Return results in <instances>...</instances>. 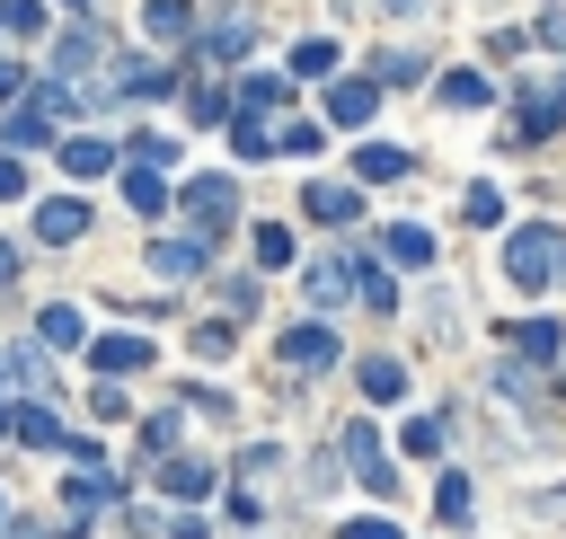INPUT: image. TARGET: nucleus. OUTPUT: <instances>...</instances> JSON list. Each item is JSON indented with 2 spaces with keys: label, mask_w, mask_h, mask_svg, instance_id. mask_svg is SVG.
<instances>
[{
  "label": "nucleus",
  "mask_w": 566,
  "mask_h": 539,
  "mask_svg": "<svg viewBox=\"0 0 566 539\" xmlns=\"http://www.w3.org/2000/svg\"><path fill=\"white\" fill-rule=\"evenodd\" d=\"M504 274H513V292H548L566 274V230L557 221H522L504 239Z\"/></svg>",
  "instance_id": "nucleus-1"
},
{
  "label": "nucleus",
  "mask_w": 566,
  "mask_h": 539,
  "mask_svg": "<svg viewBox=\"0 0 566 539\" xmlns=\"http://www.w3.org/2000/svg\"><path fill=\"white\" fill-rule=\"evenodd\" d=\"M177 212L195 221V239H221V230L239 221V186H230V177H186V186H177Z\"/></svg>",
  "instance_id": "nucleus-2"
},
{
  "label": "nucleus",
  "mask_w": 566,
  "mask_h": 539,
  "mask_svg": "<svg viewBox=\"0 0 566 539\" xmlns=\"http://www.w3.org/2000/svg\"><path fill=\"white\" fill-rule=\"evenodd\" d=\"M283 371H336V327H327V318L283 327Z\"/></svg>",
  "instance_id": "nucleus-3"
},
{
  "label": "nucleus",
  "mask_w": 566,
  "mask_h": 539,
  "mask_svg": "<svg viewBox=\"0 0 566 539\" xmlns=\"http://www.w3.org/2000/svg\"><path fill=\"white\" fill-rule=\"evenodd\" d=\"M371 115H380V80H336V88H327V124L363 133Z\"/></svg>",
  "instance_id": "nucleus-4"
},
{
  "label": "nucleus",
  "mask_w": 566,
  "mask_h": 539,
  "mask_svg": "<svg viewBox=\"0 0 566 539\" xmlns=\"http://www.w3.org/2000/svg\"><path fill=\"white\" fill-rule=\"evenodd\" d=\"M301 212H310V221H327V230H345V221L363 212V194H354V186H336V177H310V186H301Z\"/></svg>",
  "instance_id": "nucleus-5"
},
{
  "label": "nucleus",
  "mask_w": 566,
  "mask_h": 539,
  "mask_svg": "<svg viewBox=\"0 0 566 539\" xmlns=\"http://www.w3.org/2000/svg\"><path fill=\"white\" fill-rule=\"evenodd\" d=\"M557 353H566L557 318H513V362H557Z\"/></svg>",
  "instance_id": "nucleus-6"
},
{
  "label": "nucleus",
  "mask_w": 566,
  "mask_h": 539,
  "mask_svg": "<svg viewBox=\"0 0 566 539\" xmlns=\"http://www.w3.org/2000/svg\"><path fill=\"white\" fill-rule=\"evenodd\" d=\"M354 380H363V398H371V406H398V398H407V362H389V353H363V362H354Z\"/></svg>",
  "instance_id": "nucleus-7"
},
{
  "label": "nucleus",
  "mask_w": 566,
  "mask_h": 539,
  "mask_svg": "<svg viewBox=\"0 0 566 539\" xmlns=\"http://www.w3.org/2000/svg\"><path fill=\"white\" fill-rule=\"evenodd\" d=\"M230 106H248V115H256V124H265V115H274V106H292V80H274V71H248V80H239V88H230Z\"/></svg>",
  "instance_id": "nucleus-8"
},
{
  "label": "nucleus",
  "mask_w": 566,
  "mask_h": 539,
  "mask_svg": "<svg viewBox=\"0 0 566 539\" xmlns=\"http://www.w3.org/2000/svg\"><path fill=\"white\" fill-rule=\"evenodd\" d=\"M88 362H97V380H124V371H142V362H150V336H97V353H88Z\"/></svg>",
  "instance_id": "nucleus-9"
},
{
  "label": "nucleus",
  "mask_w": 566,
  "mask_h": 539,
  "mask_svg": "<svg viewBox=\"0 0 566 539\" xmlns=\"http://www.w3.org/2000/svg\"><path fill=\"white\" fill-rule=\"evenodd\" d=\"M513 106H522V115H513V133H522V141H548V133H557V124H566V115H557V97H548V88H522V97H513Z\"/></svg>",
  "instance_id": "nucleus-10"
},
{
  "label": "nucleus",
  "mask_w": 566,
  "mask_h": 539,
  "mask_svg": "<svg viewBox=\"0 0 566 539\" xmlns=\"http://www.w3.org/2000/svg\"><path fill=\"white\" fill-rule=\"evenodd\" d=\"M354 177H363V186H398V177H407V150H398V141H363V150H354Z\"/></svg>",
  "instance_id": "nucleus-11"
},
{
  "label": "nucleus",
  "mask_w": 566,
  "mask_h": 539,
  "mask_svg": "<svg viewBox=\"0 0 566 539\" xmlns=\"http://www.w3.org/2000/svg\"><path fill=\"white\" fill-rule=\"evenodd\" d=\"M124 203H133V212H150V221H159V212H168V177H159V168H150V159H133V168H124Z\"/></svg>",
  "instance_id": "nucleus-12"
},
{
  "label": "nucleus",
  "mask_w": 566,
  "mask_h": 539,
  "mask_svg": "<svg viewBox=\"0 0 566 539\" xmlns=\"http://www.w3.org/2000/svg\"><path fill=\"white\" fill-rule=\"evenodd\" d=\"M80 230H88V203H71V194L35 203V239H53V247H62V239H80Z\"/></svg>",
  "instance_id": "nucleus-13"
},
{
  "label": "nucleus",
  "mask_w": 566,
  "mask_h": 539,
  "mask_svg": "<svg viewBox=\"0 0 566 539\" xmlns=\"http://www.w3.org/2000/svg\"><path fill=\"white\" fill-rule=\"evenodd\" d=\"M380 247H389V265H433V230L424 221H389Z\"/></svg>",
  "instance_id": "nucleus-14"
},
{
  "label": "nucleus",
  "mask_w": 566,
  "mask_h": 539,
  "mask_svg": "<svg viewBox=\"0 0 566 539\" xmlns=\"http://www.w3.org/2000/svg\"><path fill=\"white\" fill-rule=\"evenodd\" d=\"M248 44H256V27H248V18H239V9H221V18H212V27H203V53H221V62H239V53H248Z\"/></svg>",
  "instance_id": "nucleus-15"
},
{
  "label": "nucleus",
  "mask_w": 566,
  "mask_h": 539,
  "mask_svg": "<svg viewBox=\"0 0 566 539\" xmlns=\"http://www.w3.org/2000/svg\"><path fill=\"white\" fill-rule=\"evenodd\" d=\"M203 247H212V239H159V247H150V265H159L168 283H186V274H203Z\"/></svg>",
  "instance_id": "nucleus-16"
},
{
  "label": "nucleus",
  "mask_w": 566,
  "mask_h": 539,
  "mask_svg": "<svg viewBox=\"0 0 566 539\" xmlns=\"http://www.w3.org/2000/svg\"><path fill=\"white\" fill-rule=\"evenodd\" d=\"M345 274H354V292H363V300H371V309H380V318H389V309H398V283H389V274H380V265H371V256H345Z\"/></svg>",
  "instance_id": "nucleus-17"
},
{
  "label": "nucleus",
  "mask_w": 566,
  "mask_h": 539,
  "mask_svg": "<svg viewBox=\"0 0 566 539\" xmlns=\"http://www.w3.org/2000/svg\"><path fill=\"white\" fill-rule=\"evenodd\" d=\"M142 27H150L159 44H186V27H195V9H186V0H150V9H142Z\"/></svg>",
  "instance_id": "nucleus-18"
},
{
  "label": "nucleus",
  "mask_w": 566,
  "mask_h": 539,
  "mask_svg": "<svg viewBox=\"0 0 566 539\" xmlns=\"http://www.w3.org/2000/svg\"><path fill=\"white\" fill-rule=\"evenodd\" d=\"M433 97H442V106H486L495 88H486V71H442V80H433Z\"/></svg>",
  "instance_id": "nucleus-19"
},
{
  "label": "nucleus",
  "mask_w": 566,
  "mask_h": 539,
  "mask_svg": "<svg viewBox=\"0 0 566 539\" xmlns=\"http://www.w3.org/2000/svg\"><path fill=\"white\" fill-rule=\"evenodd\" d=\"M0 141H9V150H44V141H53V115H44V106H35V115L18 106V115L0 124Z\"/></svg>",
  "instance_id": "nucleus-20"
},
{
  "label": "nucleus",
  "mask_w": 566,
  "mask_h": 539,
  "mask_svg": "<svg viewBox=\"0 0 566 539\" xmlns=\"http://www.w3.org/2000/svg\"><path fill=\"white\" fill-rule=\"evenodd\" d=\"M301 283H310V309H336V300H345V292H354V274H345V265H336V256H327V265H310V274H301Z\"/></svg>",
  "instance_id": "nucleus-21"
},
{
  "label": "nucleus",
  "mask_w": 566,
  "mask_h": 539,
  "mask_svg": "<svg viewBox=\"0 0 566 539\" xmlns=\"http://www.w3.org/2000/svg\"><path fill=\"white\" fill-rule=\"evenodd\" d=\"M292 71H301V80H327V71H336V44H327V35H301V44H292Z\"/></svg>",
  "instance_id": "nucleus-22"
},
{
  "label": "nucleus",
  "mask_w": 566,
  "mask_h": 539,
  "mask_svg": "<svg viewBox=\"0 0 566 539\" xmlns=\"http://www.w3.org/2000/svg\"><path fill=\"white\" fill-rule=\"evenodd\" d=\"M62 168H71V177H106L115 150H106V141H62Z\"/></svg>",
  "instance_id": "nucleus-23"
},
{
  "label": "nucleus",
  "mask_w": 566,
  "mask_h": 539,
  "mask_svg": "<svg viewBox=\"0 0 566 539\" xmlns=\"http://www.w3.org/2000/svg\"><path fill=\"white\" fill-rule=\"evenodd\" d=\"M301 247H292V230L283 221H256V265H292Z\"/></svg>",
  "instance_id": "nucleus-24"
},
{
  "label": "nucleus",
  "mask_w": 566,
  "mask_h": 539,
  "mask_svg": "<svg viewBox=\"0 0 566 539\" xmlns=\"http://www.w3.org/2000/svg\"><path fill=\"white\" fill-rule=\"evenodd\" d=\"M159 486H168V495H203V486H212V468H203V459H168V468H159Z\"/></svg>",
  "instance_id": "nucleus-25"
},
{
  "label": "nucleus",
  "mask_w": 566,
  "mask_h": 539,
  "mask_svg": "<svg viewBox=\"0 0 566 539\" xmlns=\"http://www.w3.org/2000/svg\"><path fill=\"white\" fill-rule=\"evenodd\" d=\"M433 512H442V521H469V477H460V468H442V486H433Z\"/></svg>",
  "instance_id": "nucleus-26"
},
{
  "label": "nucleus",
  "mask_w": 566,
  "mask_h": 539,
  "mask_svg": "<svg viewBox=\"0 0 566 539\" xmlns=\"http://www.w3.org/2000/svg\"><path fill=\"white\" fill-rule=\"evenodd\" d=\"M195 124H230V88L221 80H195Z\"/></svg>",
  "instance_id": "nucleus-27"
},
{
  "label": "nucleus",
  "mask_w": 566,
  "mask_h": 539,
  "mask_svg": "<svg viewBox=\"0 0 566 539\" xmlns=\"http://www.w3.org/2000/svg\"><path fill=\"white\" fill-rule=\"evenodd\" d=\"M9 371H18V380H27V389H53V362H44V353H35V345H9Z\"/></svg>",
  "instance_id": "nucleus-28"
},
{
  "label": "nucleus",
  "mask_w": 566,
  "mask_h": 539,
  "mask_svg": "<svg viewBox=\"0 0 566 539\" xmlns=\"http://www.w3.org/2000/svg\"><path fill=\"white\" fill-rule=\"evenodd\" d=\"M18 442H35V451H53V442H62V424H53L44 406H18Z\"/></svg>",
  "instance_id": "nucleus-29"
},
{
  "label": "nucleus",
  "mask_w": 566,
  "mask_h": 539,
  "mask_svg": "<svg viewBox=\"0 0 566 539\" xmlns=\"http://www.w3.org/2000/svg\"><path fill=\"white\" fill-rule=\"evenodd\" d=\"M230 141H239V159H265V150H274V133H265L256 115H239V124H230Z\"/></svg>",
  "instance_id": "nucleus-30"
},
{
  "label": "nucleus",
  "mask_w": 566,
  "mask_h": 539,
  "mask_svg": "<svg viewBox=\"0 0 566 539\" xmlns=\"http://www.w3.org/2000/svg\"><path fill=\"white\" fill-rule=\"evenodd\" d=\"M44 345H80V309H71V300L44 309Z\"/></svg>",
  "instance_id": "nucleus-31"
},
{
  "label": "nucleus",
  "mask_w": 566,
  "mask_h": 539,
  "mask_svg": "<svg viewBox=\"0 0 566 539\" xmlns=\"http://www.w3.org/2000/svg\"><path fill=\"white\" fill-rule=\"evenodd\" d=\"M398 442H407V459H433V451H442V424H433V415H416Z\"/></svg>",
  "instance_id": "nucleus-32"
},
{
  "label": "nucleus",
  "mask_w": 566,
  "mask_h": 539,
  "mask_svg": "<svg viewBox=\"0 0 566 539\" xmlns=\"http://www.w3.org/2000/svg\"><path fill=\"white\" fill-rule=\"evenodd\" d=\"M371 80H424V53H380Z\"/></svg>",
  "instance_id": "nucleus-33"
},
{
  "label": "nucleus",
  "mask_w": 566,
  "mask_h": 539,
  "mask_svg": "<svg viewBox=\"0 0 566 539\" xmlns=\"http://www.w3.org/2000/svg\"><path fill=\"white\" fill-rule=\"evenodd\" d=\"M460 212H469V221H504V194H495V186H469Z\"/></svg>",
  "instance_id": "nucleus-34"
},
{
  "label": "nucleus",
  "mask_w": 566,
  "mask_h": 539,
  "mask_svg": "<svg viewBox=\"0 0 566 539\" xmlns=\"http://www.w3.org/2000/svg\"><path fill=\"white\" fill-rule=\"evenodd\" d=\"M0 18H9V27H18V35H44V0H9V9H0Z\"/></svg>",
  "instance_id": "nucleus-35"
},
{
  "label": "nucleus",
  "mask_w": 566,
  "mask_h": 539,
  "mask_svg": "<svg viewBox=\"0 0 566 539\" xmlns=\"http://www.w3.org/2000/svg\"><path fill=\"white\" fill-rule=\"evenodd\" d=\"M336 539H398V521H389V512H363V521H345Z\"/></svg>",
  "instance_id": "nucleus-36"
},
{
  "label": "nucleus",
  "mask_w": 566,
  "mask_h": 539,
  "mask_svg": "<svg viewBox=\"0 0 566 539\" xmlns=\"http://www.w3.org/2000/svg\"><path fill=\"white\" fill-rule=\"evenodd\" d=\"M495 389L504 398H531V362H495Z\"/></svg>",
  "instance_id": "nucleus-37"
},
{
  "label": "nucleus",
  "mask_w": 566,
  "mask_h": 539,
  "mask_svg": "<svg viewBox=\"0 0 566 539\" xmlns=\"http://www.w3.org/2000/svg\"><path fill=\"white\" fill-rule=\"evenodd\" d=\"M539 44H548V53H566V9H548V18H539Z\"/></svg>",
  "instance_id": "nucleus-38"
},
{
  "label": "nucleus",
  "mask_w": 566,
  "mask_h": 539,
  "mask_svg": "<svg viewBox=\"0 0 566 539\" xmlns=\"http://www.w3.org/2000/svg\"><path fill=\"white\" fill-rule=\"evenodd\" d=\"M203 530H212L203 512H177V521H168V539H203Z\"/></svg>",
  "instance_id": "nucleus-39"
},
{
  "label": "nucleus",
  "mask_w": 566,
  "mask_h": 539,
  "mask_svg": "<svg viewBox=\"0 0 566 539\" xmlns=\"http://www.w3.org/2000/svg\"><path fill=\"white\" fill-rule=\"evenodd\" d=\"M27 186V168H18V150H0V194H18Z\"/></svg>",
  "instance_id": "nucleus-40"
},
{
  "label": "nucleus",
  "mask_w": 566,
  "mask_h": 539,
  "mask_svg": "<svg viewBox=\"0 0 566 539\" xmlns=\"http://www.w3.org/2000/svg\"><path fill=\"white\" fill-rule=\"evenodd\" d=\"M0 283H18V247L9 239H0Z\"/></svg>",
  "instance_id": "nucleus-41"
},
{
  "label": "nucleus",
  "mask_w": 566,
  "mask_h": 539,
  "mask_svg": "<svg viewBox=\"0 0 566 539\" xmlns=\"http://www.w3.org/2000/svg\"><path fill=\"white\" fill-rule=\"evenodd\" d=\"M9 88H18V62H0V97H9Z\"/></svg>",
  "instance_id": "nucleus-42"
},
{
  "label": "nucleus",
  "mask_w": 566,
  "mask_h": 539,
  "mask_svg": "<svg viewBox=\"0 0 566 539\" xmlns=\"http://www.w3.org/2000/svg\"><path fill=\"white\" fill-rule=\"evenodd\" d=\"M9 539H44V530H35V521H9Z\"/></svg>",
  "instance_id": "nucleus-43"
},
{
  "label": "nucleus",
  "mask_w": 566,
  "mask_h": 539,
  "mask_svg": "<svg viewBox=\"0 0 566 539\" xmlns=\"http://www.w3.org/2000/svg\"><path fill=\"white\" fill-rule=\"evenodd\" d=\"M548 97H557V115H566V71H557V88H548Z\"/></svg>",
  "instance_id": "nucleus-44"
},
{
  "label": "nucleus",
  "mask_w": 566,
  "mask_h": 539,
  "mask_svg": "<svg viewBox=\"0 0 566 539\" xmlns=\"http://www.w3.org/2000/svg\"><path fill=\"white\" fill-rule=\"evenodd\" d=\"M0 433H9V406H0Z\"/></svg>",
  "instance_id": "nucleus-45"
}]
</instances>
